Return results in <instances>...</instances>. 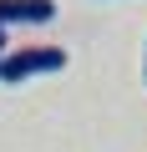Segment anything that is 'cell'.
<instances>
[{
  "label": "cell",
  "mask_w": 147,
  "mask_h": 152,
  "mask_svg": "<svg viewBox=\"0 0 147 152\" xmlns=\"http://www.w3.org/2000/svg\"><path fill=\"white\" fill-rule=\"evenodd\" d=\"M5 31H10V26H0V66H5V56H10V41H5Z\"/></svg>",
  "instance_id": "cell-3"
},
{
  "label": "cell",
  "mask_w": 147,
  "mask_h": 152,
  "mask_svg": "<svg viewBox=\"0 0 147 152\" xmlns=\"http://www.w3.org/2000/svg\"><path fill=\"white\" fill-rule=\"evenodd\" d=\"M61 66H66V51H61V46H20V51L5 56L0 81H5V86H20V81H31V76L61 71Z\"/></svg>",
  "instance_id": "cell-1"
},
{
  "label": "cell",
  "mask_w": 147,
  "mask_h": 152,
  "mask_svg": "<svg viewBox=\"0 0 147 152\" xmlns=\"http://www.w3.org/2000/svg\"><path fill=\"white\" fill-rule=\"evenodd\" d=\"M56 0H0V26H46Z\"/></svg>",
  "instance_id": "cell-2"
},
{
  "label": "cell",
  "mask_w": 147,
  "mask_h": 152,
  "mask_svg": "<svg viewBox=\"0 0 147 152\" xmlns=\"http://www.w3.org/2000/svg\"><path fill=\"white\" fill-rule=\"evenodd\" d=\"M142 76H147V56H142Z\"/></svg>",
  "instance_id": "cell-4"
}]
</instances>
